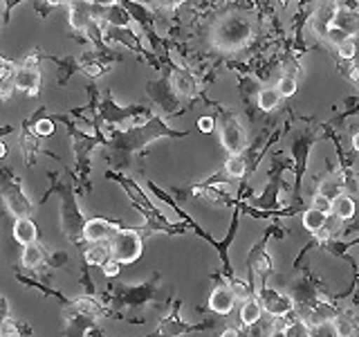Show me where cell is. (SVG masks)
I'll return each instance as SVG.
<instances>
[{
	"label": "cell",
	"instance_id": "1",
	"mask_svg": "<svg viewBox=\"0 0 359 337\" xmlns=\"http://www.w3.org/2000/svg\"><path fill=\"white\" fill-rule=\"evenodd\" d=\"M187 135H189V131H177L173 126H168L160 115H151L144 124H133V126H126V128H110L108 144H106L112 151L110 164H112V168L123 171V166L130 162V157L142 153L149 144L162 140V138L182 140Z\"/></svg>",
	"mask_w": 359,
	"mask_h": 337
},
{
	"label": "cell",
	"instance_id": "2",
	"mask_svg": "<svg viewBox=\"0 0 359 337\" xmlns=\"http://www.w3.org/2000/svg\"><path fill=\"white\" fill-rule=\"evenodd\" d=\"M106 180H112V183H117L123 191H126V196L130 198L133 209H137L144 216L146 225H144V227H140L144 239H146V236H151V234H157V232H162L166 236H180V234H187L191 230L184 220L182 223L168 220L164 213L153 205V200L146 196V191L137 183H135L133 178H128L123 171H119V168H108Z\"/></svg>",
	"mask_w": 359,
	"mask_h": 337
},
{
	"label": "cell",
	"instance_id": "3",
	"mask_svg": "<svg viewBox=\"0 0 359 337\" xmlns=\"http://www.w3.org/2000/svg\"><path fill=\"white\" fill-rule=\"evenodd\" d=\"M48 178L52 180V185L39 202H45L52 194H59V198H61V230L67 241L76 247H81L83 245V225L88 218L83 216V211L79 209V202H76V187H74L76 176L70 171V168H65L63 173L50 171Z\"/></svg>",
	"mask_w": 359,
	"mask_h": 337
},
{
	"label": "cell",
	"instance_id": "4",
	"mask_svg": "<svg viewBox=\"0 0 359 337\" xmlns=\"http://www.w3.org/2000/svg\"><path fill=\"white\" fill-rule=\"evenodd\" d=\"M52 121H61L65 124L67 133H70V140H72V151H74V157H76V180H79V187L76 191L79 194H90L93 191V183H90V171H93V164H90V155H93L95 149L99 146H106L108 144V138L104 133H101V126L95 124V133H83L81 128H76V124L65 117V115H50Z\"/></svg>",
	"mask_w": 359,
	"mask_h": 337
},
{
	"label": "cell",
	"instance_id": "5",
	"mask_svg": "<svg viewBox=\"0 0 359 337\" xmlns=\"http://www.w3.org/2000/svg\"><path fill=\"white\" fill-rule=\"evenodd\" d=\"M209 41L211 48L218 52H241L254 41V20L247 14H241V11L222 14L213 20L209 29Z\"/></svg>",
	"mask_w": 359,
	"mask_h": 337
},
{
	"label": "cell",
	"instance_id": "6",
	"mask_svg": "<svg viewBox=\"0 0 359 337\" xmlns=\"http://www.w3.org/2000/svg\"><path fill=\"white\" fill-rule=\"evenodd\" d=\"M162 277L160 272H153L146 281L137 286L130 284H110L104 292L99 295V301L106 303L112 310H135V308H144L149 303L157 301L162 295Z\"/></svg>",
	"mask_w": 359,
	"mask_h": 337
},
{
	"label": "cell",
	"instance_id": "7",
	"mask_svg": "<svg viewBox=\"0 0 359 337\" xmlns=\"http://www.w3.org/2000/svg\"><path fill=\"white\" fill-rule=\"evenodd\" d=\"M301 277L294 279V281H290V286H287V295L292 297V301H294V317H303L310 306H314L319 299H332L330 295V290H328V284H325L323 279H319L317 275H312V270L308 265V261L301 265Z\"/></svg>",
	"mask_w": 359,
	"mask_h": 337
},
{
	"label": "cell",
	"instance_id": "8",
	"mask_svg": "<svg viewBox=\"0 0 359 337\" xmlns=\"http://www.w3.org/2000/svg\"><path fill=\"white\" fill-rule=\"evenodd\" d=\"M272 239H285V230L280 227L278 223H272L269 227L263 232V239L252 245L250 254H247V286H250L254 292L258 286H265L269 275H272L274 263L272 256L267 252V243Z\"/></svg>",
	"mask_w": 359,
	"mask_h": 337
},
{
	"label": "cell",
	"instance_id": "9",
	"mask_svg": "<svg viewBox=\"0 0 359 337\" xmlns=\"http://www.w3.org/2000/svg\"><path fill=\"white\" fill-rule=\"evenodd\" d=\"M285 171H292V157H287L285 153H274L272 166H269L267 187L263 189L261 196H252L247 202L256 209H267V211L280 209V191H290V185L283 180Z\"/></svg>",
	"mask_w": 359,
	"mask_h": 337
},
{
	"label": "cell",
	"instance_id": "10",
	"mask_svg": "<svg viewBox=\"0 0 359 337\" xmlns=\"http://www.w3.org/2000/svg\"><path fill=\"white\" fill-rule=\"evenodd\" d=\"M317 128L319 126H310L301 135H297L294 142H292V171H294V187H292V205H303V176L308 171V160H310V151L312 146L317 144Z\"/></svg>",
	"mask_w": 359,
	"mask_h": 337
},
{
	"label": "cell",
	"instance_id": "11",
	"mask_svg": "<svg viewBox=\"0 0 359 337\" xmlns=\"http://www.w3.org/2000/svg\"><path fill=\"white\" fill-rule=\"evenodd\" d=\"M95 110H97L95 124H108V126H119V128L137 124V117H144V119L151 117V110L146 106H117L115 99L110 95V90H104V97L99 99Z\"/></svg>",
	"mask_w": 359,
	"mask_h": 337
},
{
	"label": "cell",
	"instance_id": "12",
	"mask_svg": "<svg viewBox=\"0 0 359 337\" xmlns=\"http://www.w3.org/2000/svg\"><path fill=\"white\" fill-rule=\"evenodd\" d=\"M0 196L5 200V207L14 218L32 216L34 202L22 191V180L16 176V171L7 164H0Z\"/></svg>",
	"mask_w": 359,
	"mask_h": 337
},
{
	"label": "cell",
	"instance_id": "13",
	"mask_svg": "<svg viewBox=\"0 0 359 337\" xmlns=\"http://www.w3.org/2000/svg\"><path fill=\"white\" fill-rule=\"evenodd\" d=\"M241 216H243L241 209H238V207H233V216H231V223H229V232H227V236H224L222 241H216V239H213V236H211L207 230H202L200 225H198L194 218H191V216L184 218V223L189 225V227L194 230L202 241H207V243L213 247V250L218 252V258H220V263H222V272H220V275L224 277V281H227V284H229L231 279H236L233 265H231V261H229V247H231V243H233V239H236V234H238Z\"/></svg>",
	"mask_w": 359,
	"mask_h": 337
},
{
	"label": "cell",
	"instance_id": "14",
	"mask_svg": "<svg viewBox=\"0 0 359 337\" xmlns=\"http://www.w3.org/2000/svg\"><path fill=\"white\" fill-rule=\"evenodd\" d=\"M180 308H182V301L173 299L171 301V312L157 324V329L144 337H180V335H189V333H207L216 329V322L213 319H205L200 324H189L180 317Z\"/></svg>",
	"mask_w": 359,
	"mask_h": 337
},
{
	"label": "cell",
	"instance_id": "15",
	"mask_svg": "<svg viewBox=\"0 0 359 337\" xmlns=\"http://www.w3.org/2000/svg\"><path fill=\"white\" fill-rule=\"evenodd\" d=\"M110 252L112 258L121 265L135 263L144 252V236L137 227H121L110 236Z\"/></svg>",
	"mask_w": 359,
	"mask_h": 337
},
{
	"label": "cell",
	"instance_id": "16",
	"mask_svg": "<svg viewBox=\"0 0 359 337\" xmlns=\"http://www.w3.org/2000/svg\"><path fill=\"white\" fill-rule=\"evenodd\" d=\"M216 126H218V133H220V144H222V149L227 151V155L243 153L247 149L245 128L241 126V121H238V117L233 115V112L218 106Z\"/></svg>",
	"mask_w": 359,
	"mask_h": 337
},
{
	"label": "cell",
	"instance_id": "17",
	"mask_svg": "<svg viewBox=\"0 0 359 337\" xmlns=\"http://www.w3.org/2000/svg\"><path fill=\"white\" fill-rule=\"evenodd\" d=\"M39 61H41L39 52H34L20 65H16L14 88L20 90V93H25L27 97H39V93H41V70H39Z\"/></svg>",
	"mask_w": 359,
	"mask_h": 337
},
{
	"label": "cell",
	"instance_id": "18",
	"mask_svg": "<svg viewBox=\"0 0 359 337\" xmlns=\"http://www.w3.org/2000/svg\"><path fill=\"white\" fill-rule=\"evenodd\" d=\"M65 3L70 27L79 34H88L90 27L97 25V16L104 14V7H97L90 0H65Z\"/></svg>",
	"mask_w": 359,
	"mask_h": 337
},
{
	"label": "cell",
	"instance_id": "19",
	"mask_svg": "<svg viewBox=\"0 0 359 337\" xmlns=\"http://www.w3.org/2000/svg\"><path fill=\"white\" fill-rule=\"evenodd\" d=\"M95 329H97L95 315L74 306L72 299L67 306H63V337H88V333Z\"/></svg>",
	"mask_w": 359,
	"mask_h": 337
},
{
	"label": "cell",
	"instance_id": "20",
	"mask_svg": "<svg viewBox=\"0 0 359 337\" xmlns=\"http://www.w3.org/2000/svg\"><path fill=\"white\" fill-rule=\"evenodd\" d=\"M256 299L263 306V310L267 315H272V317H290V315L294 312V301H292V297L276 288H269L267 284L256 288Z\"/></svg>",
	"mask_w": 359,
	"mask_h": 337
},
{
	"label": "cell",
	"instance_id": "21",
	"mask_svg": "<svg viewBox=\"0 0 359 337\" xmlns=\"http://www.w3.org/2000/svg\"><path fill=\"white\" fill-rule=\"evenodd\" d=\"M146 93H149V97L166 112V115H180V112H182V110H180L182 99L173 93L171 84H168V74H164L162 79H157V81L146 84Z\"/></svg>",
	"mask_w": 359,
	"mask_h": 337
},
{
	"label": "cell",
	"instance_id": "22",
	"mask_svg": "<svg viewBox=\"0 0 359 337\" xmlns=\"http://www.w3.org/2000/svg\"><path fill=\"white\" fill-rule=\"evenodd\" d=\"M168 74V84H171L173 88V93L180 97V99H196L200 97V84H198V79L194 77V72L187 70V67H180L175 63H171V70L166 72Z\"/></svg>",
	"mask_w": 359,
	"mask_h": 337
},
{
	"label": "cell",
	"instance_id": "23",
	"mask_svg": "<svg viewBox=\"0 0 359 337\" xmlns=\"http://www.w3.org/2000/svg\"><path fill=\"white\" fill-rule=\"evenodd\" d=\"M211 279L216 281V288L211 290V297H209V310L216 312V315H229L233 303H236V295L233 290L229 288V284L224 281V277L220 272L211 275Z\"/></svg>",
	"mask_w": 359,
	"mask_h": 337
},
{
	"label": "cell",
	"instance_id": "24",
	"mask_svg": "<svg viewBox=\"0 0 359 337\" xmlns=\"http://www.w3.org/2000/svg\"><path fill=\"white\" fill-rule=\"evenodd\" d=\"M14 277H16V281H18L20 286L39 290L43 297H52V299L59 301L61 306H67V303H70V297H65L63 292H59L56 288L45 286L43 281H41L36 275H34V270H27V267H20V265H16V267H14Z\"/></svg>",
	"mask_w": 359,
	"mask_h": 337
},
{
	"label": "cell",
	"instance_id": "25",
	"mask_svg": "<svg viewBox=\"0 0 359 337\" xmlns=\"http://www.w3.org/2000/svg\"><path fill=\"white\" fill-rule=\"evenodd\" d=\"M123 225L119 220L110 218H90L83 225V243H97V241H108L117 230H121Z\"/></svg>",
	"mask_w": 359,
	"mask_h": 337
},
{
	"label": "cell",
	"instance_id": "26",
	"mask_svg": "<svg viewBox=\"0 0 359 337\" xmlns=\"http://www.w3.org/2000/svg\"><path fill=\"white\" fill-rule=\"evenodd\" d=\"M351 187L353 189V180H348L341 171H334L330 166V173L323 180H317V194L325 196V198H337L339 194H344V189Z\"/></svg>",
	"mask_w": 359,
	"mask_h": 337
},
{
	"label": "cell",
	"instance_id": "27",
	"mask_svg": "<svg viewBox=\"0 0 359 337\" xmlns=\"http://www.w3.org/2000/svg\"><path fill=\"white\" fill-rule=\"evenodd\" d=\"M110 256H112V252H110V241H97V243H83L81 245V258H83L88 265L101 267Z\"/></svg>",
	"mask_w": 359,
	"mask_h": 337
},
{
	"label": "cell",
	"instance_id": "28",
	"mask_svg": "<svg viewBox=\"0 0 359 337\" xmlns=\"http://www.w3.org/2000/svg\"><path fill=\"white\" fill-rule=\"evenodd\" d=\"M332 324V331L337 337H359V319L355 317L353 310H339L334 315Z\"/></svg>",
	"mask_w": 359,
	"mask_h": 337
},
{
	"label": "cell",
	"instance_id": "29",
	"mask_svg": "<svg viewBox=\"0 0 359 337\" xmlns=\"http://www.w3.org/2000/svg\"><path fill=\"white\" fill-rule=\"evenodd\" d=\"M14 239L16 243H20L22 247L32 245L39 241V230H36V223H34L29 216H20L14 220Z\"/></svg>",
	"mask_w": 359,
	"mask_h": 337
},
{
	"label": "cell",
	"instance_id": "30",
	"mask_svg": "<svg viewBox=\"0 0 359 337\" xmlns=\"http://www.w3.org/2000/svg\"><path fill=\"white\" fill-rule=\"evenodd\" d=\"M20 149H22V157L29 166L36 164V153L41 151L39 140H36V133L32 131L29 124L22 121V131H20Z\"/></svg>",
	"mask_w": 359,
	"mask_h": 337
},
{
	"label": "cell",
	"instance_id": "31",
	"mask_svg": "<svg viewBox=\"0 0 359 337\" xmlns=\"http://www.w3.org/2000/svg\"><path fill=\"white\" fill-rule=\"evenodd\" d=\"M357 213V202L348 196V194H339L337 198H332V205H330V216L339 218L341 223L353 220Z\"/></svg>",
	"mask_w": 359,
	"mask_h": 337
},
{
	"label": "cell",
	"instance_id": "32",
	"mask_svg": "<svg viewBox=\"0 0 359 337\" xmlns=\"http://www.w3.org/2000/svg\"><path fill=\"white\" fill-rule=\"evenodd\" d=\"M14 74H16V63H11L5 56H0V101H5L14 93Z\"/></svg>",
	"mask_w": 359,
	"mask_h": 337
},
{
	"label": "cell",
	"instance_id": "33",
	"mask_svg": "<svg viewBox=\"0 0 359 337\" xmlns=\"http://www.w3.org/2000/svg\"><path fill=\"white\" fill-rule=\"evenodd\" d=\"M301 216H303V227H306V230L310 232V236L323 232L325 223H328V213H323V211H319V209H314L312 205L303 209V211H301Z\"/></svg>",
	"mask_w": 359,
	"mask_h": 337
},
{
	"label": "cell",
	"instance_id": "34",
	"mask_svg": "<svg viewBox=\"0 0 359 337\" xmlns=\"http://www.w3.org/2000/svg\"><path fill=\"white\" fill-rule=\"evenodd\" d=\"M280 101H283V97H280L278 90L272 86H265L256 93V106L263 112H274L280 106Z\"/></svg>",
	"mask_w": 359,
	"mask_h": 337
},
{
	"label": "cell",
	"instance_id": "35",
	"mask_svg": "<svg viewBox=\"0 0 359 337\" xmlns=\"http://www.w3.org/2000/svg\"><path fill=\"white\" fill-rule=\"evenodd\" d=\"M261 317H263V306L258 303L256 295L243 299V306H241V324L243 326H254V324L261 322Z\"/></svg>",
	"mask_w": 359,
	"mask_h": 337
},
{
	"label": "cell",
	"instance_id": "36",
	"mask_svg": "<svg viewBox=\"0 0 359 337\" xmlns=\"http://www.w3.org/2000/svg\"><path fill=\"white\" fill-rule=\"evenodd\" d=\"M101 16H104V20L108 22V25H115V27H130L133 25V16L121 5L104 7V14Z\"/></svg>",
	"mask_w": 359,
	"mask_h": 337
},
{
	"label": "cell",
	"instance_id": "37",
	"mask_svg": "<svg viewBox=\"0 0 359 337\" xmlns=\"http://www.w3.org/2000/svg\"><path fill=\"white\" fill-rule=\"evenodd\" d=\"M222 173L227 176L229 180H243L247 178V160L243 153H236V155H229L227 162L222 166Z\"/></svg>",
	"mask_w": 359,
	"mask_h": 337
},
{
	"label": "cell",
	"instance_id": "38",
	"mask_svg": "<svg viewBox=\"0 0 359 337\" xmlns=\"http://www.w3.org/2000/svg\"><path fill=\"white\" fill-rule=\"evenodd\" d=\"M45 261V250L39 243H32L22 247V256H20V265L27 270H36Z\"/></svg>",
	"mask_w": 359,
	"mask_h": 337
},
{
	"label": "cell",
	"instance_id": "39",
	"mask_svg": "<svg viewBox=\"0 0 359 337\" xmlns=\"http://www.w3.org/2000/svg\"><path fill=\"white\" fill-rule=\"evenodd\" d=\"M32 333H34V329L27 322L14 319L11 315L5 319L3 329H0V335H3V337H32Z\"/></svg>",
	"mask_w": 359,
	"mask_h": 337
},
{
	"label": "cell",
	"instance_id": "40",
	"mask_svg": "<svg viewBox=\"0 0 359 337\" xmlns=\"http://www.w3.org/2000/svg\"><path fill=\"white\" fill-rule=\"evenodd\" d=\"M274 88L278 90V95L283 97V99H290V97H294V95H297V90H299V79H297L294 74L285 72V74H280V79L276 81Z\"/></svg>",
	"mask_w": 359,
	"mask_h": 337
},
{
	"label": "cell",
	"instance_id": "41",
	"mask_svg": "<svg viewBox=\"0 0 359 337\" xmlns=\"http://www.w3.org/2000/svg\"><path fill=\"white\" fill-rule=\"evenodd\" d=\"M323 37L328 39V43H332L334 48H337V45L344 43L346 39H351V34H348L346 29H341L339 25H334V22H328L325 29H323Z\"/></svg>",
	"mask_w": 359,
	"mask_h": 337
},
{
	"label": "cell",
	"instance_id": "42",
	"mask_svg": "<svg viewBox=\"0 0 359 337\" xmlns=\"http://www.w3.org/2000/svg\"><path fill=\"white\" fill-rule=\"evenodd\" d=\"M285 337H310V326L299 317H292L285 326Z\"/></svg>",
	"mask_w": 359,
	"mask_h": 337
},
{
	"label": "cell",
	"instance_id": "43",
	"mask_svg": "<svg viewBox=\"0 0 359 337\" xmlns=\"http://www.w3.org/2000/svg\"><path fill=\"white\" fill-rule=\"evenodd\" d=\"M90 265L83 261L81 258V288H83V295L86 297H97V288H95V281H93V277H90V270H88Z\"/></svg>",
	"mask_w": 359,
	"mask_h": 337
},
{
	"label": "cell",
	"instance_id": "44",
	"mask_svg": "<svg viewBox=\"0 0 359 337\" xmlns=\"http://www.w3.org/2000/svg\"><path fill=\"white\" fill-rule=\"evenodd\" d=\"M337 54H339L341 61H353L355 56H357V41L353 37L346 39L344 43L337 45Z\"/></svg>",
	"mask_w": 359,
	"mask_h": 337
},
{
	"label": "cell",
	"instance_id": "45",
	"mask_svg": "<svg viewBox=\"0 0 359 337\" xmlns=\"http://www.w3.org/2000/svg\"><path fill=\"white\" fill-rule=\"evenodd\" d=\"M67 254L65 252H45V265L48 267H52V270H59V267H63V265H67Z\"/></svg>",
	"mask_w": 359,
	"mask_h": 337
},
{
	"label": "cell",
	"instance_id": "46",
	"mask_svg": "<svg viewBox=\"0 0 359 337\" xmlns=\"http://www.w3.org/2000/svg\"><path fill=\"white\" fill-rule=\"evenodd\" d=\"M330 205H332V200H330V198H325V196H321V194H314V198H312V207H314V209H319V211L328 213V216H330Z\"/></svg>",
	"mask_w": 359,
	"mask_h": 337
},
{
	"label": "cell",
	"instance_id": "47",
	"mask_svg": "<svg viewBox=\"0 0 359 337\" xmlns=\"http://www.w3.org/2000/svg\"><path fill=\"white\" fill-rule=\"evenodd\" d=\"M101 270H104V275L108 277V279H112V277H117L119 275V270H121V263L119 261H115V258H108V261L101 265Z\"/></svg>",
	"mask_w": 359,
	"mask_h": 337
},
{
	"label": "cell",
	"instance_id": "48",
	"mask_svg": "<svg viewBox=\"0 0 359 337\" xmlns=\"http://www.w3.org/2000/svg\"><path fill=\"white\" fill-rule=\"evenodd\" d=\"M187 0H151V5L157 7V9H166V11H171V9H177L180 5H184Z\"/></svg>",
	"mask_w": 359,
	"mask_h": 337
},
{
	"label": "cell",
	"instance_id": "49",
	"mask_svg": "<svg viewBox=\"0 0 359 337\" xmlns=\"http://www.w3.org/2000/svg\"><path fill=\"white\" fill-rule=\"evenodd\" d=\"M357 232H359V218H353V220H348V225H344V227L339 230L337 239H344V236H351V234H357Z\"/></svg>",
	"mask_w": 359,
	"mask_h": 337
},
{
	"label": "cell",
	"instance_id": "50",
	"mask_svg": "<svg viewBox=\"0 0 359 337\" xmlns=\"http://www.w3.org/2000/svg\"><path fill=\"white\" fill-rule=\"evenodd\" d=\"M198 128L202 133H211L213 128H216V117H200L198 119Z\"/></svg>",
	"mask_w": 359,
	"mask_h": 337
},
{
	"label": "cell",
	"instance_id": "51",
	"mask_svg": "<svg viewBox=\"0 0 359 337\" xmlns=\"http://www.w3.org/2000/svg\"><path fill=\"white\" fill-rule=\"evenodd\" d=\"M9 317V303H7V299L0 295V329H3V324H5V319Z\"/></svg>",
	"mask_w": 359,
	"mask_h": 337
},
{
	"label": "cell",
	"instance_id": "52",
	"mask_svg": "<svg viewBox=\"0 0 359 337\" xmlns=\"http://www.w3.org/2000/svg\"><path fill=\"white\" fill-rule=\"evenodd\" d=\"M348 79L359 88V63H355V65H351V70H348Z\"/></svg>",
	"mask_w": 359,
	"mask_h": 337
},
{
	"label": "cell",
	"instance_id": "53",
	"mask_svg": "<svg viewBox=\"0 0 359 337\" xmlns=\"http://www.w3.org/2000/svg\"><path fill=\"white\" fill-rule=\"evenodd\" d=\"M247 337H263V326L261 324H254L247 329Z\"/></svg>",
	"mask_w": 359,
	"mask_h": 337
},
{
	"label": "cell",
	"instance_id": "54",
	"mask_svg": "<svg viewBox=\"0 0 359 337\" xmlns=\"http://www.w3.org/2000/svg\"><path fill=\"white\" fill-rule=\"evenodd\" d=\"M220 337H243V329H224Z\"/></svg>",
	"mask_w": 359,
	"mask_h": 337
},
{
	"label": "cell",
	"instance_id": "55",
	"mask_svg": "<svg viewBox=\"0 0 359 337\" xmlns=\"http://www.w3.org/2000/svg\"><path fill=\"white\" fill-rule=\"evenodd\" d=\"M18 5V0H5V20H7V16H9V11L14 9Z\"/></svg>",
	"mask_w": 359,
	"mask_h": 337
},
{
	"label": "cell",
	"instance_id": "56",
	"mask_svg": "<svg viewBox=\"0 0 359 337\" xmlns=\"http://www.w3.org/2000/svg\"><path fill=\"white\" fill-rule=\"evenodd\" d=\"M353 151L359 153V131H353Z\"/></svg>",
	"mask_w": 359,
	"mask_h": 337
},
{
	"label": "cell",
	"instance_id": "57",
	"mask_svg": "<svg viewBox=\"0 0 359 337\" xmlns=\"http://www.w3.org/2000/svg\"><path fill=\"white\" fill-rule=\"evenodd\" d=\"M267 337H285V329H272Z\"/></svg>",
	"mask_w": 359,
	"mask_h": 337
},
{
	"label": "cell",
	"instance_id": "58",
	"mask_svg": "<svg viewBox=\"0 0 359 337\" xmlns=\"http://www.w3.org/2000/svg\"><path fill=\"white\" fill-rule=\"evenodd\" d=\"M43 3H48V5L56 7V5H63V3H65V0H43Z\"/></svg>",
	"mask_w": 359,
	"mask_h": 337
},
{
	"label": "cell",
	"instance_id": "59",
	"mask_svg": "<svg viewBox=\"0 0 359 337\" xmlns=\"http://www.w3.org/2000/svg\"><path fill=\"white\" fill-rule=\"evenodd\" d=\"M7 155V146H5V142H0V160Z\"/></svg>",
	"mask_w": 359,
	"mask_h": 337
},
{
	"label": "cell",
	"instance_id": "60",
	"mask_svg": "<svg viewBox=\"0 0 359 337\" xmlns=\"http://www.w3.org/2000/svg\"><path fill=\"white\" fill-rule=\"evenodd\" d=\"M247 329H250V326H243V337H247Z\"/></svg>",
	"mask_w": 359,
	"mask_h": 337
},
{
	"label": "cell",
	"instance_id": "61",
	"mask_svg": "<svg viewBox=\"0 0 359 337\" xmlns=\"http://www.w3.org/2000/svg\"><path fill=\"white\" fill-rule=\"evenodd\" d=\"M0 20H3V18H0Z\"/></svg>",
	"mask_w": 359,
	"mask_h": 337
}]
</instances>
